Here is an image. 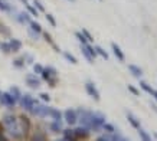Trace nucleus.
Instances as JSON below:
<instances>
[{"mask_svg": "<svg viewBox=\"0 0 157 141\" xmlns=\"http://www.w3.org/2000/svg\"><path fill=\"white\" fill-rule=\"evenodd\" d=\"M33 6L36 7L38 12H45V7H43V5L39 2V0H33Z\"/></svg>", "mask_w": 157, "mask_h": 141, "instance_id": "obj_34", "label": "nucleus"}, {"mask_svg": "<svg viewBox=\"0 0 157 141\" xmlns=\"http://www.w3.org/2000/svg\"><path fill=\"white\" fill-rule=\"evenodd\" d=\"M85 90H86V94L90 95V97H92L95 101H100V92H98V90H97V86L94 85V82L88 81V82L85 84Z\"/></svg>", "mask_w": 157, "mask_h": 141, "instance_id": "obj_5", "label": "nucleus"}, {"mask_svg": "<svg viewBox=\"0 0 157 141\" xmlns=\"http://www.w3.org/2000/svg\"><path fill=\"white\" fill-rule=\"evenodd\" d=\"M40 98H42L45 102H49V101H51V97H49L48 94H40Z\"/></svg>", "mask_w": 157, "mask_h": 141, "instance_id": "obj_39", "label": "nucleus"}, {"mask_svg": "<svg viewBox=\"0 0 157 141\" xmlns=\"http://www.w3.org/2000/svg\"><path fill=\"white\" fill-rule=\"evenodd\" d=\"M75 36H76V39H78V40L81 42V45H86V43H90V42H88V40L85 39V36H84V35H82L81 32H75Z\"/></svg>", "mask_w": 157, "mask_h": 141, "instance_id": "obj_29", "label": "nucleus"}, {"mask_svg": "<svg viewBox=\"0 0 157 141\" xmlns=\"http://www.w3.org/2000/svg\"><path fill=\"white\" fill-rule=\"evenodd\" d=\"M140 86H141V90H144L146 92H147V94H150V95H154V92H156V91L153 90V88L147 84V82H144L143 79H140Z\"/></svg>", "mask_w": 157, "mask_h": 141, "instance_id": "obj_20", "label": "nucleus"}, {"mask_svg": "<svg viewBox=\"0 0 157 141\" xmlns=\"http://www.w3.org/2000/svg\"><path fill=\"white\" fill-rule=\"evenodd\" d=\"M138 134H140L141 141H153V138L148 135V132H146L144 130H141V128H138Z\"/></svg>", "mask_w": 157, "mask_h": 141, "instance_id": "obj_23", "label": "nucleus"}, {"mask_svg": "<svg viewBox=\"0 0 157 141\" xmlns=\"http://www.w3.org/2000/svg\"><path fill=\"white\" fill-rule=\"evenodd\" d=\"M127 120H128V122L131 124V125H133L134 128H137V130L140 128V121H138L137 118L134 117L131 112H127Z\"/></svg>", "mask_w": 157, "mask_h": 141, "instance_id": "obj_19", "label": "nucleus"}, {"mask_svg": "<svg viewBox=\"0 0 157 141\" xmlns=\"http://www.w3.org/2000/svg\"><path fill=\"white\" fill-rule=\"evenodd\" d=\"M118 141H130V140H127V138H124V137H120Z\"/></svg>", "mask_w": 157, "mask_h": 141, "instance_id": "obj_43", "label": "nucleus"}, {"mask_svg": "<svg viewBox=\"0 0 157 141\" xmlns=\"http://www.w3.org/2000/svg\"><path fill=\"white\" fill-rule=\"evenodd\" d=\"M26 85H28L29 88L36 90V88H39V85H40V79L36 76V74H33V75H28L26 76Z\"/></svg>", "mask_w": 157, "mask_h": 141, "instance_id": "obj_9", "label": "nucleus"}, {"mask_svg": "<svg viewBox=\"0 0 157 141\" xmlns=\"http://www.w3.org/2000/svg\"><path fill=\"white\" fill-rule=\"evenodd\" d=\"M81 52H82V55H84V58H85V59L90 62V63H92V62H94V58H92L90 53H88V51L85 49V46H84V45H81Z\"/></svg>", "mask_w": 157, "mask_h": 141, "instance_id": "obj_26", "label": "nucleus"}, {"mask_svg": "<svg viewBox=\"0 0 157 141\" xmlns=\"http://www.w3.org/2000/svg\"><path fill=\"white\" fill-rule=\"evenodd\" d=\"M104 122H105V117H104V115H102L101 112L92 114V118H91V125H90V128H91V130H100V128H102Z\"/></svg>", "mask_w": 157, "mask_h": 141, "instance_id": "obj_3", "label": "nucleus"}, {"mask_svg": "<svg viewBox=\"0 0 157 141\" xmlns=\"http://www.w3.org/2000/svg\"><path fill=\"white\" fill-rule=\"evenodd\" d=\"M26 9L29 10V13L32 14V16H38V14H39V12H38V10H36V7H35V6L26 5Z\"/></svg>", "mask_w": 157, "mask_h": 141, "instance_id": "obj_32", "label": "nucleus"}, {"mask_svg": "<svg viewBox=\"0 0 157 141\" xmlns=\"http://www.w3.org/2000/svg\"><path fill=\"white\" fill-rule=\"evenodd\" d=\"M82 35H84V36H85V39H86V40H88V42H92V40H94V38H92V36H91V33L90 32H88V30H86V29H82Z\"/></svg>", "mask_w": 157, "mask_h": 141, "instance_id": "obj_35", "label": "nucleus"}, {"mask_svg": "<svg viewBox=\"0 0 157 141\" xmlns=\"http://www.w3.org/2000/svg\"><path fill=\"white\" fill-rule=\"evenodd\" d=\"M30 112L35 114V115H38V117H48L49 115V107H46V105H40V104L38 102Z\"/></svg>", "mask_w": 157, "mask_h": 141, "instance_id": "obj_6", "label": "nucleus"}, {"mask_svg": "<svg viewBox=\"0 0 157 141\" xmlns=\"http://www.w3.org/2000/svg\"><path fill=\"white\" fill-rule=\"evenodd\" d=\"M128 91L130 92H133L134 95H140V91H138L136 86H133V85H128Z\"/></svg>", "mask_w": 157, "mask_h": 141, "instance_id": "obj_38", "label": "nucleus"}, {"mask_svg": "<svg viewBox=\"0 0 157 141\" xmlns=\"http://www.w3.org/2000/svg\"><path fill=\"white\" fill-rule=\"evenodd\" d=\"M29 35H30V36H32L33 39H38L39 38V35H38V33H35L32 29H29Z\"/></svg>", "mask_w": 157, "mask_h": 141, "instance_id": "obj_41", "label": "nucleus"}, {"mask_svg": "<svg viewBox=\"0 0 157 141\" xmlns=\"http://www.w3.org/2000/svg\"><path fill=\"white\" fill-rule=\"evenodd\" d=\"M111 48H113V52H114V55H115V58L118 59V61H121L123 62L125 58H124V52L120 49V46L117 45V43H111Z\"/></svg>", "mask_w": 157, "mask_h": 141, "instance_id": "obj_11", "label": "nucleus"}, {"mask_svg": "<svg viewBox=\"0 0 157 141\" xmlns=\"http://www.w3.org/2000/svg\"><path fill=\"white\" fill-rule=\"evenodd\" d=\"M20 2H22V3H25V5H28V2H26V0H20Z\"/></svg>", "mask_w": 157, "mask_h": 141, "instance_id": "obj_45", "label": "nucleus"}, {"mask_svg": "<svg viewBox=\"0 0 157 141\" xmlns=\"http://www.w3.org/2000/svg\"><path fill=\"white\" fill-rule=\"evenodd\" d=\"M25 63H26V62H25V58H17V59H14L13 61V66L14 68H17V69H22V68L25 66Z\"/></svg>", "mask_w": 157, "mask_h": 141, "instance_id": "obj_25", "label": "nucleus"}, {"mask_svg": "<svg viewBox=\"0 0 157 141\" xmlns=\"http://www.w3.org/2000/svg\"><path fill=\"white\" fill-rule=\"evenodd\" d=\"M32 141H46V137L43 135L42 132H36L33 135V138H32Z\"/></svg>", "mask_w": 157, "mask_h": 141, "instance_id": "obj_31", "label": "nucleus"}, {"mask_svg": "<svg viewBox=\"0 0 157 141\" xmlns=\"http://www.w3.org/2000/svg\"><path fill=\"white\" fill-rule=\"evenodd\" d=\"M94 49H95L97 55H100V56H102L104 59H108V53H107V51H105L104 48H101V46H95Z\"/></svg>", "mask_w": 157, "mask_h": 141, "instance_id": "obj_24", "label": "nucleus"}, {"mask_svg": "<svg viewBox=\"0 0 157 141\" xmlns=\"http://www.w3.org/2000/svg\"><path fill=\"white\" fill-rule=\"evenodd\" d=\"M33 72L36 75H40L43 72V66L40 65V63H33Z\"/></svg>", "mask_w": 157, "mask_h": 141, "instance_id": "obj_30", "label": "nucleus"}, {"mask_svg": "<svg viewBox=\"0 0 157 141\" xmlns=\"http://www.w3.org/2000/svg\"><path fill=\"white\" fill-rule=\"evenodd\" d=\"M42 35H43V38H45V40H46V42H48L49 45H51V46H52L53 49H55V51H56V52H61V49H59V48L56 46L55 40H53V39L51 38V35H49L48 32H42Z\"/></svg>", "mask_w": 157, "mask_h": 141, "instance_id": "obj_15", "label": "nucleus"}, {"mask_svg": "<svg viewBox=\"0 0 157 141\" xmlns=\"http://www.w3.org/2000/svg\"><path fill=\"white\" fill-rule=\"evenodd\" d=\"M0 51L2 52H5V53H10V45H9V42H2L0 43Z\"/></svg>", "mask_w": 157, "mask_h": 141, "instance_id": "obj_28", "label": "nucleus"}, {"mask_svg": "<svg viewBox=\"0 0 157 141\" xmlns=\"http://www.w3.org/2000/svg\"><path fill=\"white\" fill-rule=\"evenodd\" d=\"M68 2H75V0H68Z\"/></svg>", "mask_w": 157, "mask_h": 141, "instance_id": "obj_46", "label": "nucleus"}, {"mask_svg": "<svg viewBox=\"0 0 157 141\" xmlns=\"http://www.w3.org/2000/svg\"><path fill=\"white\" fill-rule=\"evenodd\" d=\"M153 97H154V98H156V101H157V91L154 92V95H153Z\"/></svg>", "mask_w": 157, "mask_h": 141, "instance_id": "obj_44", "label": "nucleus"}, {"mask_svg": "<svg viewBox=\"0 0 157 141\" xmlns=\"http://www.w3.org/2000/svg\"><path fill=\"white\" fill-rule=\"evenodd\" d=\"M102 128H104L105 131H108V132H114V125H113V124H105L104 122V125H102Z\"/></svg>", "mask_w": 157, "mask_h": 141, "instance_id": "obj_36", "label": "nucleus"}, {"mask_svg": "<svg viewBox=\"0 0 157 141\" xmlns=\"http://www.w3.org/2000/svg\"><path fill=\"white\" fill-rule=\"evenodd\" d=\"M74 134H75L76 138H86L88 137V128L85 127H76L75 130H74Z\"/></svg>", "mask_w": 157, "mask_h": 141, "instance_id": "obj_10", "label": "nucleus"}, {"mask_svg": "<svg viewBox=\"0 0 157 141\" xmlns=\"http://www.w3.org/2000/svg\"><path fill=\"white\" fill-rule=\"evenodd\" d=\"M49 128H51V131L53 132H61L62 131V124L59 120H55L53 122H51L49 124Z\"/></svg>", "mask_w": 157, "mask_h": 141, "instance_id": "obj_18", "label": "nucleus"}, {"mask_svg": "<svg viewBox=\"0 0 157 141\" xmlns=\"http://www.w3.org/2000/svg\"><path fill=\"white\" fill-rule=\"evenodd\" d=\"M16 19H17V22H19V23H29V22H30V16H29V13L28 12H22V13H19L17 14V16H16Z\"/></svg>", "mask_w": 157, "mask_h": 141, "instance_id": "obj_13", "label": "nucleus"}, {"mask_svg": "<svg viewBox=\"0 0 157 141\" xmlns=\"http://www.w3.org/2000/svg\"><path fill=\"white\" fill-rule=\"evenodd\" d=\"M63 118H65V121H67L69 125H75V122L78 121V114H76L75 109L69 108L63 112Z\"/></svg>", "mask_w": 157, "mask_h": 141, "instance_id": "obj_7", "label": "nucleus"}, {"mask_svg": "<svg viewBox=\"0 0 157 141\" xmlns=\"http://www.w3.org/2000/svg\"><path fill=\"white\" fill-rule=\"evenodd\" d=\"M9 45H10V51L12 52H17L22 48V42H20L19 39H10Z\"/></svg>", "mask_w": 157, "mask_h": 141, "instance_id": "obj_14", "label": "nucleus"}, {"mask_svg": "<svg viewBox=\"0 0 157 141\" xmlns=\"http://www.w3.org/2000/svg\"><path fill=\"white\" fill-rule=\"evenodd\" d=\"M0 102L6 107H14L17 101L13 98V95L10 92H3V94H0Z\"/></svg>", "mask_w": 157, "mask_h": 141, "instance_id": "obj_4", "label": "nucleus"}, {"mask_svg": "<svg viewBox=\"0 0 157 141\" xmlns=\"http://www.w3.org/2000/svg\"><path fill=\"white\" fill-rule=\"evenodd\" d=\"M29 29H32L35 33H38V35H40V33L43 32L42 30V26L38 23V22H35V20H30L29 22Z\"/></svg>", "mask_w": 157, "mask_h": 141, "instance_id": "obj_17", "label": "nucleus"}, {"mask_svg": "<svg viewBox=\"0 0 157 141\" xmlns=\"http://www.w3.org/2000/svg\"><path fill=\"white\" fill-rule=\"evenodd\" d=\"M0 10H5V12H12V7H10L7 3H5L3 0H0Z\"/></svg>", "mask_w": 157, "mask_h": 141, "instance_id": "obj_33", "label": "nucleus"}, {"mask_svg": "<svg viewBox=\"0 0 157 141\" xmlns=\"http://www.w3.org/2000/svg\"><path fill=\"white\" fill-rule=\"evenodd\" d=\"M92 114L91 111H84L81 114V118H79V122H81L82 127H85L90 130V125H91V118H92Z\"/></svg>", "mask_w": 157, "mask_h": 141, "instance_id": "obj_8", "label": "nucleus"}, {"mask_svg": "<svg viewBox=\"0 0 157 141\" xmlns=\"http://www.w3.org/2000/svg\"><path fill=\"white\" fill-rule=\"evenodd\" d=\"M95 141H109V138H108V135H100Z\"/></svg>", "mask_w": 157, "mask_h": 141, "instance_id": "obj_40", "label": "nucleus"}, {"mask_svg": "<svg viewBox=\"0 0 157 141\" xmlns=\"http://www.w3.org/2000/svg\"><path fill=\"white\" fill-rule=\"evenodd\" d=\"M128 70H130V74L133 76H136V78H141V76H143V69L137 65H130Z\"/></svg>", "mask_w": 157, "mask_h": 141, "instance_id": "obj_12", "label": "nucleus"}, {"mask_svg": "<svg viewBox=\"0 0 157 141\" xmlns=\"http://www.w3.org/2000/svg\"><path fill=\"white\" fill-rule=\"evenodd\" d=\"M46 20H48V22H49L51 25H52V26H56V20H55V17H53L52 14L46 13Z\"/></svg>", "mask_w": 157, "mask_h": 141, "instance_id": "obj_37", "label": "nucleus"}, {"mask_svg": "<svg viewBox=\"0 0 157 141\" xmlns=\"http://www.w3.org/2000/svg\"><path fill=\"white\" fill-rule=\"evenodd\" d=\"M63 58H65V59H67L68 62H71V63H74V65H75V63H78V61H76V58L74 56L72 53H69V52H63Z\"/></svg>", "mask_w": 157, "mask_h": 141, "instance_id": "obj_27", "label": "nucleus"}, {"mask_svg": "<svg viewBox=\"0 0 157 141\" xmlns=\"http://www.w3.org/2000/svg\"><path fill=\"white\" fill-rule=\"evenodd\" d=\"M0 141H7V138H6V137L2 134V132H0Z\"/></svg>", "mask_w": 157, "mask_h": 141, "instance_id": "obj_42", "label": "nucleus"}, {"mask_svg": "<svg viewBox=\"0 0 157 141\" xmlns=\"http://www.w3.org/2000/svg\"><path fill=\"white\" fill-rule=\"evenodd\" d=\"M63 141H76V137L74 134V130H63Z\"/></svg>", "mask_w": 157, "mask_h": 141, "instance_id": "obj_16", "label": "nucleus"}, {"mask_svg": "<svg viewBox=\"0 0 157 141\" xmlns=\"http://www.w3.org/2000/svg\"><path fill=\"white\" fill-rule=\"evenodd\" d=\"M10 94L13 95V98L16 99V101H19L20 98H22V94H20V90L17 88V86H12L10 88Z\"/></svg>", "mask_w": 157, "mask_h": 141, "instance_id": "obj_22", "label": "nucleus"}, {"mask_svg": "<svg viewBox=\"0 0 157 141\" xmlns=\"http://www.w3.org/2000/svg\"><path fill=\"white\" fill-rule=\"evenodd\" d=\"M0 94H2V92H0Z\"/></svg>", "mask_w": 157, "mask_h": 141, "instance_id": "obj_48", "label": "nucleus"}, {"mask_svg": "<svg viewBox=\"0 0 157 141\" xmlns=\"http://www.w3.org/2000/svg\"><path fill=\"white\" fill-rule=\"evenodd\" d=\"M58 141H63V140H58Z\"/></svg>", "mask_w": 157, "mask_h": 141, "instance_id": "obj_47", "label": "nucleus"}, {"mask_svg": "<svg viewBox=\"0 0 157 141\" xmlns=\"http://www.w3.org/2000/svg\"><path fill=\"white\" fill-rule=\"evenodd\" d=\"M49 115H51L53 120H59V121H61V118H62V112L55 108H49Z\"/></svg>", "mask_w": 157, "mask_h": 141, "instance_id": "obj_21", "label": "nucleus"}, {"mask_svg": "<svg viewBox=\"0 0 157 141\" xmlns=\"http://www.w3.org/2000/svg\"><path fill=\"white\" fill-rule=\"evenodd\" d=\"M20 101V105H22V108H25L26 111H32L33 109V107L38 104V101L32 97V95H29V94H25V95H22V98L19 99Z\"/></svg>", "mask_w": 157, "mask_h": 141, "instance_id": "obj_2", "label": "nucleus"}, {"mask_svg": "<svg viewBox=\"0 0 157 141\" xmlns=\"http://www.w3.org/2000/svg\"><path fill=\"white\" fill-rule=\"evenodd\" d=\"M2 121H3V125L6 127L7 132H9L13 138L19 140V138H22V135H25L23 131H22V127H20L19 122H17V118L14 117V115L7 114V115H5V117H3V120H2Z\"/></svg>", "mask_w": 157, "mask_h": 141, "instance_id": "obj_1", "label": "nucleus"}]
</instances>
